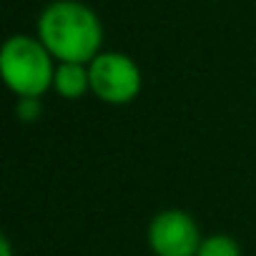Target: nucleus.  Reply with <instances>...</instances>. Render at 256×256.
I'll use <instances>...</instances> for the list:
<instances>
[{"instance_id": "obj_1", "label": "nucleus", "mask_w": 256, "mask_h": 256, "mask_svg": "<svg viewBox=\"0 0 256 256\" xmlns=\"http://www.w3.org/2000/svg\"><path fill=\"white\" fill-rule=\"evenodd\" d=\"M36 36L58 63H90L103 48V23L80 0H53L36 23Z\"/></svg>"}, {"instance_id": "obj_2", "label": "nucleus", "mask_w": 256, "mask_h": 256, "mask_svg": "<svg viewBox=\"0 0 256 256\" xmlns=\"http://www.w3.org/2000/svg\"><path fill=\"white\" fill-rule=\"evenodd\" d=\"M56 66L38 36H10L0 48V76L16 98H43L53 88Z\"/></svg>"}, {"instance_id": "obj_3", "label": "nucleus", "mask_w": 256, "mask_h": 256, "mask_svg": "<svg viewBox=\"0 0 256 256\" xmlns=\"http://www.w3.org/2000/svg\"><path fill=\"white\" fill-rule=\"evenodd\" d=\"M90 93L108 106H126L138 98L144 76L138 63L118 50H100L90 63Z\"/></svg>"}, {"instance_id": "obj_4", "label": "nucleus", "mask_w": 256, "mask_h": 256, "mask_svg": "<svg viewBox=\"0 0 256 256\" xmlns=\"http://www.w3.org/2000/svg\"><path fill=\"white\" fill-rule=\"evenodd\" d=\"M201 241V228L188 211L164 208L148 224V248L154 256H196Z\"/></svg>"}, {"instance_id": "obj_5", "label": "nucleus", "mask_w": 256, "mask_h": 256, "mask_svg": "<svg viewBox=\"0 0 256 256\" xmlns=\"http://www.w3.org/2000/svg\"><path fill=\"white\" fill-rule=\"evenodd\" d=\"M53 90L66 100H78L90 93V73L86 63H58L53 76Z\"/></svg>"}, {"instance_id": "obj_6", "label": "nucleus", "mask_w": 256, "mask_h": 256, "mask_svg": "<svg viewBox=\"0 0 256 256\" xmlns=\"http://www.w3.org/2000/svg\"><path fill=\"white\" fill-rule=\"evenodd\" d=\"M196 256H241V246L228 234H211L204 236Z\"/></svg>"}, {"instance_id": "obj_7", "label": "nucleus", "mask_w": 256, "mask_h": 256, "mask_svg": "<svg viewBox=\"0 0 256 256\" xmlns=\"http://www.w3.org/2000/svg\"><path fill=\"white\" fill-rule=\"evenodd\" d=\"M16 113H18L20 120L33 123V120L40 118V113H43V103H40V98H18V103H16Z\"/></svg>"}, {"instance_id": "obj_8", "label": "nucleus", "mask_w": 256, "mask_h": 256, "mask_svg": "<svg viewBox=\"0 0 256 256\" xmlns=\"http://www.w3.org/2000/svg\"><path fill=\"white\" fill-rule=\"evenodd\" d=\"M0 256H13V244L6 234L0 236Z\"/></svg>"}]
</instances>
